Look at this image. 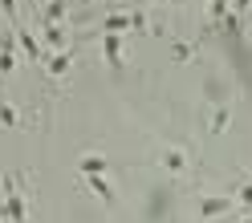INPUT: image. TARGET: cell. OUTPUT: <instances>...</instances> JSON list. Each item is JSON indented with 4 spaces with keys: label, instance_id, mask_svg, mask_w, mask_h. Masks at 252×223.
<instances>
[{
    "label": "cell",
    "instance_id": "6da1fadb",
    "mask_svg": "<svg viewBox=\"0 0 252 223\" xmlns=\"http://www.w3.org/2000/svg\"><path fill=\"white\" fill-rule=\"evenodd\" d=\"M155 163H159V170H163V174H171V179H183L187 167H191V158H187V150H183V146H175V142H171V146H163L159 154H155Z\"/></svg>",
    "mask_w": 252,
    "mask_h": 223
},
{
    "label": "cell",
    "instance_id": "7a4b0ae2",
    "mask_svg": "<svg viewBox=\"0 0 252 223\" xmlns=\"http://www.w3.org/2000/svg\"><path fill=\"white\" fill-rule=\"evenodd\" d=\"M236 203L232 195H199L195 199V215L199 219H220V215H228V211H236Z\"/></svg>",
    "mask_w": 252,
    "mask_h": 223
},
{
    "label": "cell",
    "instance_id": "3957f363",
    "mask_svg": "<svg viewBox=\"0 0 252 223\" xmlns=\"http://www.w3.org/2000/svg\"><path fill=\"white\" fill-rule=\"evenodd\" d=\"M17 53H21V45H17V28H4L0 33V77H8L12 65H17Z\"/></svg>",
    "mask_w": 252,
    "mask_h": 223
},
{
    "label": "cell",
    "instance_id": "277c9868",
    "mask_svg": "<svg viewBox=\"0 0 252 223\" xmlns=\"http://www.w3.org/2000/svg\"><path fill=\"white\" fill-rule=\"evenodd\" d=\"M69 65H73V49H57V53H49V61H45V69H49L53 82L69 77Z\"/></svg>",
    "mask_w": 252,
    "mask_h": 223
},
{
    "label": "cell",
    "instance_id": "5b68a950",
    "mask_svg": "<svg viewBox=\"0 0 252 223\" xmlns=\"http://www.w3.org/2000/svg\"><path fill=\"white\" fill-rule=\"evenodd\" d=\"M82 179H86V187L94 191V195L102 199V207H114V203H118V195H114V187L106 183V174H82Z\"/></svg>",
    "mask_w": 252,
    "mask_h": 223
},
{
    "label": "cell",
    "instance_id": "8992f818",
    "mask_svg": "<svg viewBox=\"0 0 252 223\" xmlns=\"http://www.w3.org/2000/svg\"><path fill=\"white\" fill-rule=\"evenodd\" d=\"M102 57L110 69H122V37L118 33H102Z\"/></svg>",
    "mask_w": 252,
    "mask_h": 223
},
{
    "label": "cell",
    "instance_id": "52a82bcc",
    "mask_svg": "<svg viewBox=\"0 0 252 223\" xmlns=\"http://www.w3.org/2000/svg\"><path fill=\"white\" fill-rule=\"evenodd\" d=\"M17 45H21V53H25V61H41V45H37V37H33V28H25V25H17Z\"/></svg>",
    "mask_w": 252,
    "mask_h": 223
},
{
    "label": "cell",
    "instance_id": "ba28073f",
    "mask_svg": "<svg viewBox=\"0 0 252 223\" xmlns=\"http://www.w3.org/2000/svg\"><path fill=\"white\" fill-rule=\"evenodd\" d=\"M77 170H82V174H106V170H110V158L98 154V150H90V154L77 158Z\"/></svg>",
    "mask_w": 252,
    "mask_h": 223
},
{
    "label": "cell",
    "instance_id": "9c48e42d",
    "mask_svg": "<svg viewBox=\"0 0 252 223\" xmlns=\"http://www.w3.org/2000/svg\"><path fill=\"white\" fill-rule=\"evenodd\" d=\"M45 49H69V41H65V25L61 21H45Z\"/></svg>",
    "mask_w": 252,
    "mask_h": 223
},
{
    "label": "cell",
    "instance_id": "30bf717a",
    "mask_svg": "<svg viewBox=\"0 0 252 223\" xmlns=\"http://www.w3.org/2000/svg\"><path fill=\"white\" fill-rule=\"evenodd\" d=\"M25 199L21 195H4V203H0V219H12V223H25Z\"/></svg>",
    "mask_w": 252,
    "mask_h": 223
},
{
    "label": "cell",
    "instance_id": "8fae6325",
    "mask_svg": "<svg viewBox=\"0 0 252 223\" xmlns=\"http://www.w3.org/2000/svg\"><path fill=\"white\" fill-rule=\"evenodd\" d=\"M126 28H134V17H130V12H110V17L102 21V33H126Z\"/></svg>",
    "mask_w": 252,
    "mask_h": 223
},
{
    "label": "cell",
    "instance_id": "7c38bea8",
    "mask_svg": "<svg viewBox=\"0 0 252 223\" xmlns=\"http://www.w3.org/2000/svg\"><path fill=\"white\" fill-rule=\"evenodd\" d=\"M228 122H232V110L228 106H216L212 114H208V134H224Z\"/></svg>",
    "mask_w": 252,
    "mask_h": 223
},
{
    "label": "cell",
    "instance_id": "4fadbf2b",
    "mask_svg": "<svg viewBox=\"0 0 252 223\" xmlns=\"http://www.w3.org/2000/svg\"><path fill=\"white\" fill-rule=\"evenodd\" d=\"M0 126H8V130H12V126H21L17 106H12V102H4V98H0Z\"/></svg>",
    "mask_w": 252,
    "mask_h": 223
},
{
    "label": "cell",
    "instance_id": "5bb4252c",
    "mask_svg": "<svg viewBox=\"0 0 252 223\" xmlns=\"http://www.w3.org/2000/svg\"><path fill=\"white\" fill-rule=\"evenodd\" d=\"M191 57H195V45H187V41L171 45V61H191Z\"/></svg>",
    "mask_w": 252,
    "mask_h": 223
},
{
    "label": "cell",
    "instance_id": "9a60e30c",
    "mask_svg": "<svg viewBox=\"0 0 252 223\" xmlns=\"http://www.w3.org/2000/svg\"><path fill=\"white\" fill-rule=\"evenodd\" d=\"M45 21H65V0H53V4L45 8Z\"/></svg>",
    "mask_w": 252,
    "mask_h": 223
},
{
    "label": "cell",
    "instance_id": "2e32d148",
    "mask_svg": "<svg viewBox=\"0 0 252 223\" xmlns=\"http://www.w3.org/2000/svg\"><path fill=\"white\" fill-rule=\"evenodd\" d=\"M236 203L244 207V215L252 211V183H244V187H240V195H236Z\"/></svg>",
    "mask_w": 252,
    "mask_h": 223
},
{
    "label": "cell",
    "instance_id": "e0dca14e",
    "mask_svg": "<svg viewBox=\"0 0 252 223\" xmlns=\"http://www.w3.org/2000/svg\"><path fill=\"white\" fill-rule=\"evenodd\" d=\"M0 8H4V17L17 25V0H0Z\"/></svg>",
    "mask_w": 252,
    "mask_h": 223
},
{
    "label": "cell",
    "instance_id": "ac0fdd59",
    "mask_svg": "<svg viewBox=\"0 0 252 223\" xmlns=\"http://www.w3.org/2000/svg\"><path fill=\"white\" fill-rule=\"evenodd\" d=\"M244 223H252V211H248V219H244Z\"/></svg>",
    "mask_w": 252,
    "mask_h": 223
}]
</instances>
